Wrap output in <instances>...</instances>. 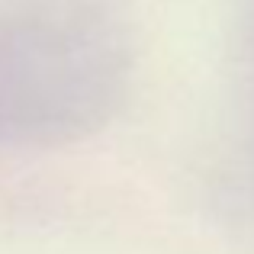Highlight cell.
I'll return each mask as SVG.
<instances>
[{
	"mask_svg": "<svg viewBox=\"0 0 254 254\" xmlns=\"http://www.w3.org/2000/svg\"><path fill=\"white\" fill-rule=\"evenodd\" d=\"M132 52L84 10L0 19V148H52L100 132L129 97Z\"/></svg>",
	"mask_w": 254,
	"mask_h": 254,
	"instance_id": "obj_1",
	"label": "cell"
}]
</instances>
